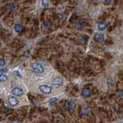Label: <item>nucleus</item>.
<instances>
[{"label": "nucleus", "instance_id": "nucleus-9", "mask_svg": "<svg viewBox=\"0 0 123 123\" xmlns=\"http://www.w3.org/2000/svg\"><path fill=\"white\" fill-rule=\"evenodd\" d=\"M107 26L108 25H107L106 23H104V22H100V23H98V29L99 30H101V31H102V30L106 29Z\"/></svg>", "mask_w": 123, "mask_h": 123}, {"label": "nucleus", "instance_id": "nucleus-7", "mask_svg": "<svg viewBox=\"0 0 123 123\" xmlns=\"http://www.w3.org/2000/svg\"><path fill=\"white\" fill-rule=\"evenodd\" d=\"M65 106L67 111H69V112L70 111H72L74 109V102L72 100H68L66 101Z\"/></svg>", "mask_w": 123, "mask_h": 123}, {"label": "nucleus", "instance_id": "nucleus-5", "mask_svg": "<svg viewBox=\"0 0 123 123\" xmlns=\"http://www.w3.org/2000/svg\"><path fill=\"white\" fill-rule=\"evenodd\" d=\"M12 94H13L14 96H22L24 94V91L20 88H14L12 90Z\"/></svg>", "mask_w": 123, "mask_h": 123}, {"label": "nucleus", "instance_id": "nucleus-15", "mask_svg": "<svg viewBox=\"0 0 123 123\" xmlns=\"http://www.w3.org/2000/svg\"><path fill=\"white\" fill-rule=\"evenodd\" d=\"M57 98H51L50 100H49V101H48V103L50 104H53V103H54V102H57Z\"/></svg>", "mask_w": 123, "mask_h": 123}, {"label": "nucleus", "instance_id": "nucleus-3", "mask_svg": "<svg viewBox=\"0 0 123 123\" xmlns=\"http://www.w3.org/2000/svg\"><path fill=\"white\" fill-rule=\"evenodd\" d=\"M8 103L10 104V105L11 106H16L18 104H19V101H18L17 98L13 96V95H10L8 98Z\"/></svg>", "mask_w": 123, "mask_h": 123}, {"label": "nucleus", "instance_id": "nucleus-12", "mask_svg": "<svg viewBox=\"0 0 123 123\" xmlns=\"http://www.w3.org/2000/svg\"><path fill=\"white\" fill-rule=\"evenodd\" d=\"M107 84H108V86L109 88H112L113 86H114V81H113V79L112 78H108V80H107Z\"/></svg>", "mask_w": 123, "mask_h": 123}, {"label": "nucleus", "instance_id": "nucleus-20", "mask_svg": "<svg viewBox=\"0 0 123 123\" xmlns=\"http://www.w3.org/2000/svg\"><path fill=\"white\" fill-rule=\"evenodd\" d=\"M8 71V69L7 68H2V69H0V73H2V74H5Z\"/></svg>", "mask_w": 123, "mask_h": 123}, {"label": "nucleus", "instance_id": "nucleus-11", "mask_svg": "<svg viewBox=\"0 0 123 123\" xmlns=\"http://www.w3.org/2000/svg\"><path fill=\"white\" fill-rule=\"evenodd\" d=\"M8 80V76L5 74H0V82H5Z\"/></svg>", "mask_w": 123, "mask_h": 123}, {"label": "nucleus", "instance_id": "nucleus-4", "mask_svg": "<svg viewBox=\"0 0 123 123\" xmlns=\"http://www.w3.org/2000/svg\"><path fill=\"white\" fill-rule=\"evenodd\" d=\"M52 84H53L54 86H56V87H60V86H62L64 84V81L60 77H57V78L53 79Z\"/></svg>", "mask_w": 123, "mask_h": 123}, {"label": "nucleus", "instance_id": "nucleus-16", "mask_svg": "<svg viewBox=\"0 0 123 123\" xmlns=\"http://www.w3.org/2000/svg\"><path fill=\"white\" fill-rule=\"evenodd\" d=\"M8 7H9V9H10V10L13 11L15 9H16V5H15L14 3H10V4L8 5Z\"/></svg>", "mask_w": 123, "mask_h": 123}, {"label": "nucleus", "instance_id": "nucleus-17", "mask_svg": "<svg viewBox=\"0 0 123 123\" xmlns=\"http://www.w3.org/2000/svg\"><path fill=\"white\" fill-rule=\"evenodd\" d=\"M76 26H77V28H78V30H81V29L83 28V26H84V24H83L82 22H78V23H77Z\"/></svg>", "mask_w": 123, "mask_h": 123}, {"label": "nucleus", "instance_id": "nucleus-6", "mask_svg": "<svg viewBox=\"0 0 123 123\" xmlns=\"http://www.w3.org/2000/svg\"><path fill=\"white\" fill-rule=\"evenodd\" d=\"M94 40L98 43H101L104 40V36L101 33H97L94 34Z\"/></svg>", "mask_w": 123, "mask_h": 123}, {"label": "nucleus", "instance_id": "nucleus-2", "mask_svg": "<svg viewBox=\"0 0 123 123\" xmlns=\"http://www.w3.org/2000/svg\"><path fill=\"white\" fill-rule=\"evenodd\" d=\"M39 91H40L42 93L44 94H50V92L52 91V88L49 85H47V84H43V85H40L39 87Z\"/></svg>", "mask_w": 123, "mask_h": 123}, {"label": "nucleus", "instance_id": "nucleus-19", "mask_svg": "<svg viewBox=\"0 0 123 123\" xmlns=\"http://www.w3.org/2000/svg\"><path fill=\"white\" fill-rule=\"evenodd\" d=\"M5 64V61L3 58H0V67H3Z\"/></svg>", "mask_w": 123, "mask_h": 123}, {"label": "nucleus", "instance_id": "nucleus-1", "mask_svg": "<svg viewBox=\"0 0 123 123\" xmlns=\"http://www.w3.org/2000/svg\"><path fill=\"white\" fill-rule=\"evenodd\" d=\"M31 69L36 74H42L44 71V67L39 63H33L31 64Z\"/></svg>", "mask_w": 123, "mask_h": 123}, {"label": "nucleus", "instance_id": "nucleus-8", "mask_svg": "<svg viewBox=\"0 0 123 123\" xmlns=\"http://www.w3.org/2000/svg\"><path fill=\"white\" fill-rule=\"evenodd\" d=\"M82 95L84 97H86V98H88V97L90 96V95H91V91H90V89L88 88H83V90H82Z\"/></svg>", "mask_w": 123, "mask_h": 123}, {"label": "nucleus", "instance_id": "nucleus-18", "mask_svg": "<svg viewBox=\"0 0 123 123\" xmlns=\"http://www.w3.org/2000/svg\"><path fill=\"white\" fill-rule=\"evenodd\" d=\"M13 74L16 75V76H17V77H20V78H21V77H22V76H21L20 72L19 71V70H14V71L13 72Z\"/></svg>", "mask_w": 123, "mask_h": 123}, {"label": "nucleus", "instance_id": "nucleus-21", "mask_svg": "<svg viewBox=\"0 0 123 123\" xmlns=\"http://www.w3.org/2000/svg\"><path fill=\"white\" fill-rule=\"evenodd\" d=\"M112 1V0H104V2H105L106 3H110Z\"/></svg>", "mask_w": 123, "mask_h": 123}, {"label": "nucleus", "instance_id": "nucleus-13", "mask_svg": "<svg viewBox=\"0 0 123 123\" xmlns=\"http://www.w3.org/2000/svg\"><path fill=\"white\" fill-rule=\"evenodd\" d=\"M41 5L44 7H47L49 5V1L48 0H41Z\"/></svg>", "mask_w": 123, "mask_h": 123}, {"label": "nucleus", "instance_id": "nucleus-14", "mask_svg": "<svg viewBox=\"0 0 123 123\" xmlns=\"http://www.w3.org/2000/svg\"><path fill=\"white\" fill-rule=\"evenodd\" d=\"M44 28H46V29L50 28V27L51 26V23L49 22V21H47V22H45V23H44Z\"/></svg>", "mask_w": 123, "mask_h": 123}, {"label": "nucleus", "instance_id": "nucleus-10", "mask_svg": "<svg viewBox=\"0 0 123 123\" xmlns=\"http://www.w3.org/2000/svg\"><path fill=\"white\" fill-rule=\"evenodd\" d=\"M23 27L22 25H21V24H19V23L15 24L14 30H15V31H16V33H20L23 30Z\"/></svg>", "mask_w": 123, "mask_h": 123}]
</instances>
